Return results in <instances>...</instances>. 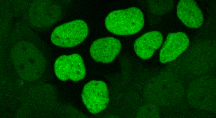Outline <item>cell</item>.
<instances>
[{"mask_svg": "<svg viewBox=\"0 0 216 118\" xmlns=\"http://www.w3.org/2000/svg\"><path fill=\"white\" fill-rule=\"evenodd\" d=\"M144 18L142 12L136 7L115 10L105 20V25L110 32L119 35L137 33L143 28Z\"/></svg>", "mask_w": 216, "mask_h": 118, "instance_id": "obj_1", "label": "cell"}, {"mask_svg": "<svg viewBox=\"0 0 216 118\" xmlns=\"http://www.w3.org/2000/svg\"><path fill=\"white\" fill-rule=\"evenodd\" d=\"M88 33L87 24L83 20L77 19L59 25L52 32L51 42L62 47L70 48L78 45L86 38Z\"/></svg>", "mask_w": 216, "mask_h": 118, "instance_id": "obj_2", "label": "cell"}, {"mask_svg": "<svg viewBox=\"0 0 216 118\" xmlns=\"http://www.w3.org/2000/svg\"><path fill=\"white\" fill-rule=\"evenodd\" d=\"M82 102L91 114H95L107 107L110 101L106 83L101 80H91L84 86L81 94Z\"/></svg>", "mask_w": 216, "mask_h": 118, "instance_id": "obj_3", "label": "cell"}, {"mask_svg": "<svg viewBox=\"0 0 216 118\" xmlns=\"http://www.w3.org/2000/svg\"><path fill=\"white\" fill-rule=\"evenodd\" d=\"M54 69L56 77L63 81L70 79L76 82L83 79L86 75L83 59L76 53L59 56L55 62Z\"/></svg>", "mask_w": 216, "mask_h": 118, "instance_id": "obj_4", "label": "cell"}, {"mask_svg": "<svg viewBox=\"0 0 216 118\" xmlns=\"http://www.w3.org/2000/svg\"><path fill=\"white\" fill-rule=\"evenodd\" d=\"M189 43V39L184 32L169 33L160 50V62L165 64L175 60L187 49Z\"/></svg>", "mask_w": 216, "mask_h": 118, "instance_id": "obj_5", "label": "cell"}, {"mask_svg": "<svg viewBox=\"0 0 216 118\" xmlns=\"http://www.w3.org/2000/svg\"><path fill=\"white\" fill-rule=\"evenodd\" d=\"M121 44L112 37L98 39L95 40L90 48V53L95 61L103 63L112 62L120 53Z\"/></svg>", "mask_w": 216, "mask_h": 118, "instance_id": "obj_6", "label": "cell"}, {"mask_svg": "<svg viewBox=\"0 0 216 118\" xmlns=\"http://www.w3.org/2000/svg\"><path fill=\"white\" fill-rule=\"evenodd\" d=\"M163 38L161 33L157 31L148 32L137 38L134 44L136 54L141 59L151 58L161 46Z\"/></svg>", "mask_w": 216, "mask_h": 118, "instance_id": "obj_7", "label": "cell"}, {"mask_svg": "<svg viewBox=\"0 0 216 118\" xmlns=\"http://www.w3.org/2000/svg\"><path fill=\"white\" fill-rule=\"evenodd\" d=\"M177 14L181 22L188 27L198 28L203 24V13L194 0H180L177 6Z\"/></svg>", "mask_w": 216, "mask_h": 118, "instance_id": "obj_8", "label": "cell"}]
</instances>
